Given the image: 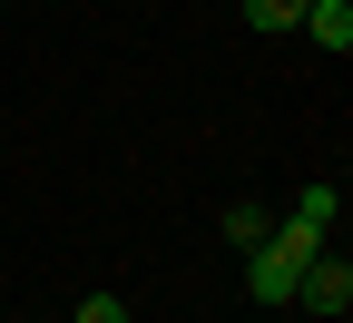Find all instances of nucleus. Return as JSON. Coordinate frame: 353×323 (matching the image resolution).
Listing matches in <instances>:
<instances>
[{"label":"nucleus","mask_w":353,"mask_h":323,"mask_svg":"<svg viewBox=\"0 0 353 323\" xmlns=\"http://www.w3.org/2000/svg\"><path fill=\"white\" fill-rule=\"evenodd\" d=\"M226 236H236V245H245V255H255V245H265V236H275V225H265V216H255V206H226Z\"/></svg>","instance_id":"nucleus-6"},{"label":"nucleus","mask_w":353,"mask_h":323,"mask_svg":"<svg viewBox=\"0 0 353 323\" xmlns=\"http://www.w3.org/2000/svg\"><path fill=\"white\" fill-rule=\"evenodd\" d=\"M245 20H255V30H294V20H304V0H245Z\"/></svg>","instance_id":"nucleus-5"},{"label":"nucleus","mask_w":353,"mask_h":323,"mask_svg":"<svg viewBox=\"0 0 353 323\" xmlns=\"http://www.w3.org/2000/svg\"><path fill=\"white\" fill-rule=\"evenodd\" d=\"M294 304L343 313V304H353V264H343V255H314V264H304V284H294Z\"/></svg>","instance_id":"nucleus-2"},{"label":"nucleus","mask_w":353,"mask_h":323,"mask_svg":"<svg viewBox=\"0 0 353 323\" xmlns=\"http://www.w3.org/2000/svg\"><path fill=\"white\" fill-rule=\"evenodd\" d=\"M79 323H128V304H118V294H88V304H79Z\"/></svg>","instance_id":"nucleus-7"},{"label":"nucleus","mask_w":353,"mask_h":323,"mask_svg":"<svg viewBox=\"0 0 353 323\" xmlns=\"http://www.w3.org/2000/svg\"><path fill=\"white\" fill-rule=\"evenodd\" d=\"M314 255H324V225L285 216L275 236L245 255V294H255V304H294V284H304V264H314Z\"/></svg>","instance_id":"nucleus-1"},{"label":"nucleus","mask_w":353,"mask_h":323,"mask_svg":"<svg viewBox=\"0 0 353 323\" xmlns=\"http://www.w3.org/2000/svg\"><path fill=\"white\" fill-rule=\"evenodd\" d=\"M304 39H324V50H353V0H304Z\"/></svg>","instance_id":"nucleus-3"},{"label":"nucleus","mask_w":353,"mask_h":323,"mask_svg":"<svg viewBox=\"0 0 353 323\" xmlns=\"http://www.w3.org/2000/svg\"><path fill=\"white\" fill-rule=\"evenodd\" d=\"M294 216H304V225H334V216H343V196L324 187V176H314V187H304V196H294Z\"/></svg>","instance_id":"nucleus-4"}]
</instances>
